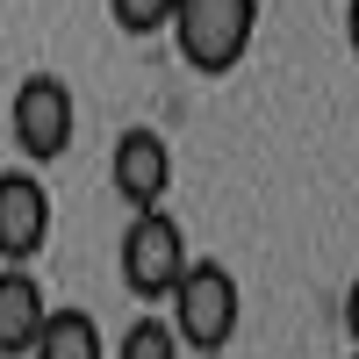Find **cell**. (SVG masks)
I'll use <instances>...</instances> for the list:
<instances>
[{
	"label": "cell",
	"instance_id": "6da1fadb",
	"mask_svg": "<svg viewBox=\"0 0 359 359\" xmlns=\"http://www.w3.org/2000/svg\"><path fill=\"white\" fill-rule=\"evenodd\" d=\"M172 43L201 79H223L245 65V50L259 36V0H172Z\"/></svg>",
	"mask_w": 359,
	"mask_h": 359
},
{
	"label": "cell",
	"instance_id": "7a4b0ae2",
	"mask_svg": "<svg viewBox=\"0 0 359 359\" xmlns=\"http://www.w3.org/2000/svg\"><path fill=\"white\" fill-rule=\"evenodd\" d=\"M172 338L180 345H194V352H223L230 338H237V323H245V287H237V273L230 266H216V259H187V273L172 280Z\"/></svg>",
	"mask_w": 359,
	"mask_h": 359
},
{
	"label": "cell",
	"instance_id": "3957f363",
	"mask_svg": "<svg viewBox=\"0 0 359 359\" xmlns=\"http://www.w3.org/2000/svg\"><path fill=\"white\" fill-rule=\"evenodd\" d=\"M8 130H15V151L22 158H65L72 151V137H79V101H72V86L57 79V72H29L15 86V101H8Z\"/></svg>",
	"mask_w": 359,
	"mask_h": 359
},
{
	"label": "cell",
	"instance_id": "277c9868",
	"mask_svg": "<svg viewBox=\"0 0 359 359\" xmlns=\"http://www.w3.org/2000/svg\"><path fill=\"white\" fill-rule=\"evenodd\" d=\"M115 259H123V287L137 294V302H165L172 280L187 273V230L165 216V201L158 208H137Z\"/></svg>",
	"mask_w": 359,
	"mask_h": 359
},
{
	"label": "cell",
	"instance_id": "5b68a950",
	"mask_svg": "<svg viewBox=\"0 0 359 359\" xmlns=\"http://www.w3.org/2000/svg\"><path fill=\"white\" fill-rule=\"evenodd\" d=\"M50 245V194L29 165L0 172V266H29Z\"/></svg>",
	"mask_w": 359,
	"mask_h": 359
},
{
	"label": "cell",
	"instance_id": "8992f818",
	"mask_svg": "<svg viewBox=\"0 0 359 359\" xmlns=\"http://www.w3.org/2000/svg\"><path fill=\"white\" fill-rule=\"evenodd\" d=\"M108 187L123 194L130 208H158L165 187H172V144L158 130H123L115 137V151H108Z\"/></svg>",
	"mask_w": 359,
	"mask_h": 359
},
{
	"label": "cell",
	"instance_id": "52a82bcc",
	"mask_svg": "<svg viewBox=\"0 0 359 359\" xmlns=\"http://www.w3.org/2000/svg\"><path fill=\"white\" fill-rule=\"evenodd\" d=\"M43 280L22 273V266H8L0 273V359H29V345H36L43 331Z\"/></svg>",
	"mask_w": 359,
	"mask_h": 359
},
{
	"label": "cell",
	"instance_id": "ba28073f",
	"mask_svg": "<svg viewBox=\"0 0 359 359\" xmlns=\"http://www.w3.org/2000/svg\"><path fill=\"white\" fill-rule=\"evenodd\" d=\"M29 359H101V323L86 309H43V331Z\"/></svg>",
	"mask_w": 359,
	"mask_h": 359
},
{
	"label": "cell",
	"instance_id": "9c48e42d",
	"mask_svg": "<svg viewBox=\"0 0 359 359\" xmlns=\"http://www.w3.org/2000/svg\"><path fill=\"white\" fill-rule=\"evenodd\" d=\"M115 359H180V338H172V323L137 316L130 331H123V345H115Z\"/></svg>",
	"mask_w": 359,
	"mask_h": 359
},
{
	"label": "cell",
	"instance_id": "30bf717a",
	"mask_svg": "<svg viewBox=\"0 0 359 359\" xmlns=\"http://www.w3.org/2000/svg\"><path fill=\"white\" fill-rule=\"evenodd\" d=\"M108 15H115L123 36H158L172 22V0H108Z\"/></svg>",
	"mask_w": 359,
	"mask_h": 359
},
{
	"label": "cell",
	"instance_id": "8fae6325",
	"mask_svg": "<svg viewBox=\"0 0 359 359\" xmlns=\"http://www.w3.org/2000/svg\"><path fill=\"white\" fill-rule=\"evenodd\" d=\"M345 338L359 345V273H352V287H345Z\"/></svg>",
	"mask_w": 359,
	"mask_h": 359
},
{
	"label": "cell",
	"instance_id": "7c38bea8",
	"mask_svg": "<svg viewBox=\"0 0 359 359\" xmlns=\"http://www.w3.org/2000/svg\"><path fill=\"white\" fill-rule=\"evenodd\" d=\"M345 43H352V57H359V0H345Z\"/></svg>",
	"mask_w": 359,
	"mask_h": 359
},
{
	"label": "cell",
	"instance_id": "4fadbf2b",
	"mask_svg": "<svg viewBox=\"0 0 359 359\" xmlns=\"http://www.w3.org/2000/svg\"><path fill=\"white\" fill-rule=\"evenodd\" d=\"M352 359H359V345H352Z\"/></svg>",
	"mask_w": 359,
	"mask_h": 359
}]
</instances>
